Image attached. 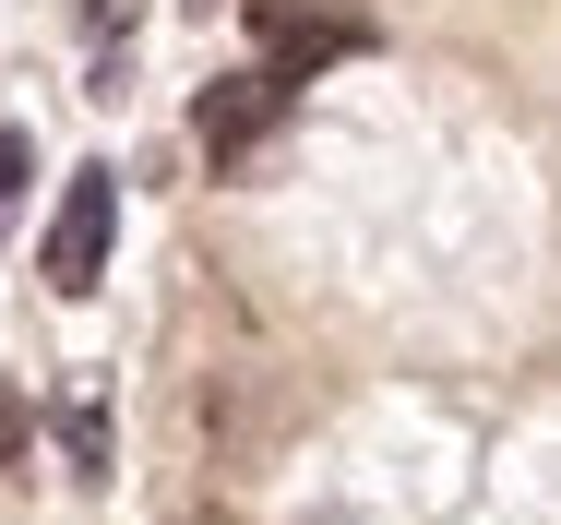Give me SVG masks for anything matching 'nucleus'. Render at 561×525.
<instances>
[{"mask_svg": "<svg viewBox=\"0 0 561 525\" xmlns=\"http://www.w3.org/2000/svg\"><path fill=\"white\" fill-rule=\"evenodd\" d=\"M108 239H119V168H72V192H60V215H48V287L60 299H84L96 275H108Z\"/></svg>", "mask_w": 561, "mask_h": 525, "instance_id": "obj_2", "label": "nucleus"}, {"mask_svg": "<svg viewBox=\"0 0 561 525\" xmlns=\"http://www.w3.org/2000/svg\"><path fill=\"white\" fill-rule=\"evenodd\" d=\"M204 12H216V0H204Z\"/></svg>", "mask_w": 561, "mask_h": 525, "instance_id": "obj_6", "label": "nucleus"}, {"mask_svg": "<svg viewBox=\"0 0 561 525\" xmlns=\"http://www.w3.org/2000/svg\"><path fill=\"white\" fill-rule=\"evenodd\" d=\"M60 454H72V478H108V395L96 383H60Z\"/></svg>", "mask_w": 561, "mask_h": 525, "instance_id": "obj_4", "label": "nucleus"}, {"mask_svg": "<svg viewBox=\"0 0 561 525\" xmlns=\"http://www.w3.org/2000/svg\"><path fill=\"white\" fill-rule=\"evenodd\" d=\"M287 96H299V84H287V72H263V60H251V72H227V84H204V107H192L204 156H216V168H239V156L287 119Z\"/></svg>", "mask_w": 561, "mask_h": 525, "instance_id": "obj_3", "label": "nucleus"}, {"mask_svg": "<svg viewBox=\"0 0 561 525\" xmlns=\"http://www.w3.org/2000/svg\"><path fill=\"white\" fill-rule=\"evenodd\" d=\"M12 454H24V395L0 383V466H12Z\"/></svg>", "mask_w": 561, "mask_h": 525, "instance_id": "obj_5", "label": "nucleus"}, {"mask_svg": "<svg viewBox=\"0 0 561 525\" xmlns=\"http://www.w3.org/2000/svg\"><path fill=\"white\" fill-rule=\"evenodd\" d=\"M239 12H251V36H263V72H287V84H311L323 60L370 48V12H358V0H239Z\"/></svg>", "mask_w": 561, "mask_h": 525, "instance_id": "obj_1", "label": "nucleus"}]
</instances>
